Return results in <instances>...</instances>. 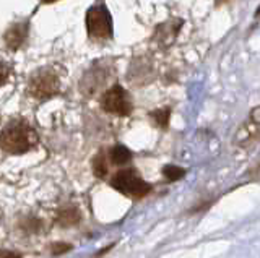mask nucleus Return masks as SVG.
Wrapping results in <instances>:
<instances>
[{
	"instance_id": "f257e3e1",
	"label": "nucleus",
	"mask_w": 260,
	"mask_h": 258,
	"mask_svg": "<svg viewBox=\"0 0 260 258\" xmlns=\"http://www.w3.org/2000/svg\"><path fill=\"white\" fill-rule=\"evenodd\" d=\"M39 143V136L29 122L15 119L0 132V148L8 155H24Z\"/></svg>"
},
{
	"instance_id": "f03ea898",
	"label": "nucleus",
	"mask_w": 260,
	"mask_h": 258,
	"mask_svg": "<svg viewBox=\"0 0 260 258\" xmlns=\"http://www.w3.org/2000/svg\"><path fill=\"white\" fill-rule=\"evenodd\" d=\"M111 187L132 198H143L151 192V185L145 182L135 169H122L116 172L111 179Z\"/></svg>"
},
{
	"instance_id": "7ed1b4c3",
	"label": "nucleus",
	"mask_w": 260,
	"mask_h": 258,
	"mask_svg": "<svg viewBox=\"0 0 260 258\" xmlns=\"http://www.w3.org/2000/svg\"><path fill=\"white\" fill-rule=\"evenodd\" d=\"M59 91H60V80L55 75L54 70L44 67L32 71L28 82V93L31 98L43 101L59 94Z\"/></svg>"
},
{
	"instance_id": "20e7f679",
	"label": "nucleus",
	"mask_w": 260,
	"mask_h": 258,
	"mask_svg": "<svg viewBox=\"0 0 260 258\" xmlns=\"http://www.w3.org/2000/svg\"><path fill=\"white\" fill-rule=\"evenodd\" d=\"M86 31L89 39L96 43L112 38V18L104 5H94L86 13Z\"/></svg>"
},
{
	"instance_id": "39448f33",
	"label": "nucleus",
	"mask_w": 260,
	"mask_h": 258,
	"mask_svg": "<svg viewBox=\"0 0 260 258\" xmlns=\"http://www.w3.org/2000/svg\"><path fill=\"white\" fill-rule=\"evenodd\" d=\"M100 102H101L103 110L114 116H120V117L128 116L134 109L130 94L120 85H114L108 91H104Z\"/></svg>"
},
{
	"instance_id": "423d86ee",
	"label": "nucleus",
	"mask_w": 260,
	"mask_h": 258,
	"mask_svg": "<svg viewBox=\"0 0 260 258\" xmlns=\"http://www.w3.org/2000/svg\"><path fill=\"white\" fill-rule=\"evenodd\" d=\"M29 33V25L26 21H20V23H13V25L7 29V33L4 34V41L7 47L10 51H16L26 43Z\"/></svg>"
},
{
	"instance_id": "0eeeda50",
	"label": "nucleus",
	"mask_w": 260,
	"mask_h": 258,
	"mask_svg": "<svg viewBox=\"0 0 260 258\" xmlns=\"http://www.w3.org/2000/svg\"><path fill=\"white\" fill-rule=\"evenodd\" d=\"M108 158L114 166H124L132 159V153L128 151V148L122 146V144H116V146L109 150Z\"/></svg>"
},
{
	"instance_id": "6e6552de",
	"label": "nucleus",
	"mask_w": 260,
	"mask_h": 258,
	"mask_svg": "<svg viewBox=\"0 0 260 258\" xmlns=\"http://www.w3.org/2000/svg\"><path fill=\"white\" fill-rule=\"evenodd\" d=\"M81 219V214L77 208L73 206H69V208H62L59 214H57V223H59L60 226H75L78 221Z\"/></svg>"
},
{
	"instance_id": "1a4fd4ad",
	"label": "nucleus",
	"mask_w": 260,
	"mask_h": 258,
	"mask_svg": "<svg viewBox=\"0 0 260 258\" xmlns=\"http://www.w3.org/2000/svg\"><path fill=\"white\" fill-rule=\"evenodd\" d=\"M93 172L96 177H100V179H104V177L108 175L109 164H108V156H106L104 151H101L100 155L93 159Z\"/></svg>"
},
{
	"instance_id": "9d476101",
	"label": "nucleus",
	"mask_w": 260,
	"mask_h": 258,
	"mask_svg": "<svg viewBox=\"0 0 260 258\" xmlns=\"http://www.w3.org/2000/svg\"><path fill=\"white\" fill-rule=\"evenodd\" d=\"M162 175H165L166 180H169V182H177L185 175V169L174 166V164H168L162 167Z\"/></svg>"
},
{
	"instance_id": "9b49d317",
	"label": "nucleus",
	"mask_w": 260,
	"mask_h": 258,
	"mask_svg": "<svg viewBox=\"0 0 260 258\" xmlns=\"http://www.w3.org/2000/svg\"><path fill=\"white\" fill-rule=\"evenodd\" d=\"M150 117L153 119V122L156 124L159 128H168L169 125V119H171V110L169 109H159V110H153Z\"/></svg>"
},
{
	"instance_id": "f8f14e48",
	"label": "nucleus",
	"mask_w": 260,
	"mask_h": 258,
	"mask_svg": "<svg viewBox=\"0 0 260 258\" xmlns=\"http://www.w3.org/2000/svg\"><path fill=\"white\" fill-rule=\"evenodd\" d=\"M10 73H12V67L8 65L5 60L0 59V86H4L8 78H10Z\"/></svg>"
},
{
	"instance_id": "ddd939ff",
	"label": "nucleus",
	"mask_w": 260,
	"mask_h": 258,
	"mask_svg": "<svg viewBox=\"0 0 260 258\" xmlns=\"http://www.w3.org/2000/svg\"><path fill=\"white\" fill-rule=\"evenodd\" d=\"M70 248H72L70 244H62V242H59V244H54L52 245V253L54 255H62L65 252H69Z\"/></svg>"
},
{
	"instance_id": "4468645a",
	"label": "nucleus",
	"mask_w": 260,
	"mask_h": 258,
	"mask_svg": "<svg viewBox=\"0 0 260 258\" xmlns=\"http://www.w3.org/2000/svg\"><path fill=\"white\" fill-rule=\"evenodd\" d=\"M0 258H21V255L10 250H0Z\"/></svg>"
},
{
	"instance_id": "2eb2a0df",
	"label": "nucleus",
	"mask_w": 260,
	"mask_h": 258,
	"mask_svg": "<svg viewBox=\"0 0 260 258\" xmlns=\"http://www.w3.org/2000/svg\"><path fill=\"white\" fill-rule=\"evenodd\" d=\"M252 122L260 125V107H255L254 110H252Z\"/></svg>"
},
{
	"instance_id": "dca6fc26",
	"label": "nucleus",
	"mask_w": 260,
	"mask_h": 258,
	"mask_svg": "<svg viewBox=\"0 0 260 258\" xmlns=\"http://www.w3.org/2000/svg\"><path fill=\"white\" fill-rule=\"evenodd\" d=\"M43 4H54V2H57V0H41Z\"/></svg>"
}]
</instances>
